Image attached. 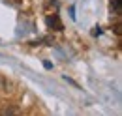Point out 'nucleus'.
Listing matches in <instances>:
<instances>
[{"mask_svg": "<svg viewBox=\"0 0 122 116\" xmlns=\"http://www.w3.org/2000/svg\"><path fill=\"white\" fill-rule=\"evenodd\" d=\"M100 34H102V28H100V26H98V28H94V36H100Z\"/></svg>", "mask_w": 122, "mask_h": 116, "instance_id": "nucleus-5", "label": "nucleus"}, {"mask_svg": "<svg viewBox=\"0 0 122 116\" xmlns=\"http://www.w3.org/2000/svg\"><path fill=\"white\" fill-rule=\"evenodd\" d=\"M111 8H113V11H115V13H120V10H122V0H113V2H111Z\"/></svg>", "mask_w": 122, "mask_h": 116, "instance_id": "nucleus-3", "label": "nucleus"}, {"mask_svg": "<svg viewBox=\"0 0 122 116\" xmlns=\"http://www.w3.org/2000/svg\"><path fill=\"white\" fill-rule=\"evenodd\" d=\"M10 114H19L17 109H4L2 111V116H10Z\"/></svg>", "mask_w": 122, "mask_h": 116, "instance_id": "nucleus-4", "label": "nucleus"}, {"mask_svg": "<svg viewBox=\"0 0 122 116\" xmlns=\"http://www.w3.org/2000/svg\"><path fill=\"white\" fill-rule=\"evenodd\" d=\"M47 24H49V26H55L56 30H62V24H60V21H58L56 15H53V17L49 15V17H47Z\"/></svg>", "mask_w": 122, "mask_h": 116, "instance_id": "nucleus-2", "label": "nucleus"}, {"mask_svg": "<svg viewBox=\"0 0 122 116\" xmlns=\"http://www.w3.org/2000/svg\"><path fill=\"white\" fill-rule=\"evenodd\" d=\"M0 92L2 94H11L13 92V84L8 79H4V77H0Z\"/></svg>", "mask_w": 122, "mask_h": 116, "instance_id": "nucleus-1", "label": "nucleus"}]
</instances>
